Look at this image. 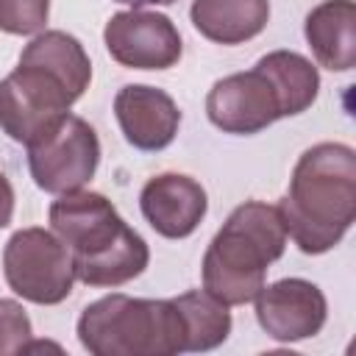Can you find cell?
I'll use <instances>...</instances> for the list:
<instances>
[{"label": "cell", "mask_w": 356, "mask_h": 356, "mask_svg": "<svg viewBox=\"0 0 356 356\" xmlns=\"http://www.w3.org/2000/svg\"><path fill=\"white\" fill-rule=\"evenodd\" d=\"M286 236L303 253H325L356 220V153L342 142H320L298 159L289 189L278 200Z\"/></svg>", "instance_id": "6da1fadb"}, {"label": "cell", "mask_w": 356, "mask_h": 356, "mask_svg": "<svg viewBox=\"0 0 356 356\" xmlns=\"http://www.w3.org/2000/svg\"><path fill=\"white\" fill-rule=\"evenodd\" d=\"M50 228L72 250L75 278L86 286H122L142 275L147 242L100 192H67L50 203Z\"/></svg>", "instance_id": "7a4b0ae2"}, {"label": "cell", "mask_w": 356, "mask_h": 356, "mask_svg": "<svg viewBox=\"0 0 356 356\" xmlns=\"http://www.w3.org/2000/svg\"><path fill=\"white\" fill-rule=\"evenodd\" d=\"M286 239L278 206L261 200L236 206L206 248L203 289L225 306L250 303L270 264L284 256Z\"/></svg>", "instance_id": "3957f363"}, {"label": "cell", "mask_w": 356, "mask_h": 356, "mask_svg": "<svg viewBox=\"0 0 356 356\" xmlns=\"http://www.w3.org/2000/svg\"><path fill=\"white\" fill-rule=\"evenodd\" d=\"M78 339L95 356L184 353V320L172 300L106 295L78 317Z\"/></svg>", "instance_id": "277c9868"}, {"label": "cell", "mask_w": 356, "mask_h": 356, "mask_svg": "<svg viewBox=\"0 0 356 356\" xmlns=\"http://www.w3.org/2000/svg\"><path fill=\"white\" fill-rule=\"evenodd\" d=\"M3 273L11 292L39 306L61 303L75 284L72 250L44 228H22L11 234L3 250Z\"/></svg>", "instance_id": "5b68a950"}, {"label": "cell", "mask_w": 356, "mask_h": 356, "mask_svg": "<svg viewBox=\"0 0 356 356\" xmlns=\"http://www.w3.org/2000/svg\"><path fill=\"white\" fill-rule=\"evenodd\" d=\"M100 164V139L95 128L75 114H67L42 139L28 145V170L39 189L67 195L83 189Z\"/></svg>", "instance_id": "8992f818"}, {"label": "cell", "mask_w": 356, "mask_h": 356, "mask_svg": "<svg viewBox=\"0 0 356 356\" xmlns=\"http://www.w3.org/2000/svg\"><path fill=\"white\" fill-rule=\"evenodd\" d=\"M72 103L75 97L50 72L17 64V70L0 81V128L28 147L56 128L70 114Z\"/></svg>", "instance_id": "52a82bcc"}, {"label": "cell", "mask_w": 356, "mask_h": 356, "mask_svg": "<svg viewBox=\"0 0 356 356\" xmlns=\"http://www.w3.org/2000/svg\"><path fill=\"white\" fill-rule=\"evenodd\" d=\"M103 42L111 58L131 70H167L184 53L172 19L147 8L117 11L103 28Z\"/></svg>", "instance_id": "ba28073f"}, {"label": "cell", "mask_w": 356, "mask_h": 356, "mask_svg": "<svg viewBox=\"0 0 356 356\" xmlns=\"http://www.w3.org/2000/svg\"><path fill=\"white\" fill-rule=\"evenodd\" d=\"M206 114L214 128L239 136L259 134L284 117L275 86L259 67L220 78L206 95Z\"/></svg>", "instance_id": "9c48e42d"}, {"label": "cell", "mask_w": 356, "mask_h": 356, "mask_svg": "<svg viewBox=\"0 0 356 356\" xmlns=\"http://www.w3.org/2000/svg\"><path fill=\"white\" fill-rule=\"evenodd\" d=\"M256 320L278 342H298L320 334L328 317L325 295L306 278H281L256 292Z\"/></svg>", "instance_id": "30bf717a"}, {"label": "cell", "mask_w": 356, "mask_h": 356, "mask_svg": "<svg viewBox=\"0 0 356 356\" xmlns=\"http://www.w3.org/2000/svg\"><path fill=\"white\" fill-rule=\"evenodd\" d=\"M139 209L150 228L167 239L189 236L206 217V189L181 172H161L142 186Z\"/></svg>", "instance_id": "8fae6325"}, {"label": "cell", "mask_w": 356, "mask_h": 356, "mask_svg": "<svg viewBox=\"0 0 356 356\" xmlns=\"http://www.w3.org/2000/svg\"><path fill=\"white\" fill-rule=\"evenodd\" d=\"M114 114L128 145L136 150H164L181 125L175 100L156 86L128 83L114 97Z\"/></svg>", "instance_id": "7c38bea8"}, {"label": "cell", "mask_w": 356, "mask_h": 356, "mask_svg": "<svg viewBox=\"0 0 356 356\" xmlns=\"http://www.w3.org/2000/svg\"><path fill=\"white\" fill-rule=\"evenodd\" d=\"M306 42L314 58L331 72H348L356 64V6L353 0H323L306 14Z\"/></svg>", "instance_id": "4fadbf2b"}, {"label": "cell", "mask_w": 356, "mask_h": 356, "mask_svg": "<svg viewBox=\"0 0 356 356\" xmlns=\"http://www.w3.org/2000/svg\"><path fill=\"white\" fill-rule=\"evenodd\" d=\"M192 25L217 44H242L270 19V0H192Z\"/></svg>", "instance_id": "5bb4252c"}, {"label": "cell", "mask_w": 356, "mask_h": 356, "mask_svg": "<svg viewBox=\"0 0 356 356\" xmlns=\"http://www.w3.org/2000/svg\"><path fill=\"white\" fill-rule=\"evenodd\" d=\"M19 64H31V67L50 72L56 81H61L67 86V92L75 100L83 97V92L92 81V61L86 56L83 44L64 31L36 33L19 53Z\"/></svg>", "instance_id": "9a60e30c"}, {"label": "cell", "mask_w": 356, "mask_h": 356, "mask_svg": "<svg viewBox=\"0 0 356 356\" xmlns=\"http://www.w3.org/2000/svg\"><path fill=\"white\" fill-rule=\"evenodd\" d=\"M256 67L275 86V95H278V103H281V114L284 117L303 114L317 100V92H320L317 67L309 58H303L300 53L273 50V53L261 56L256 61Z\"/></svg>", "instance_id": "2e32d148"}, {"label": "cell", "mask_w": 356, "mask_h": 356, "mask_svg": "<svg viewBox=\"0 0 356 356\" xmlns=\"http://www.w3.org/2000/svg\"><path fill=\"white\" fill-rule=\"evenodd\" d=\"M172 303L184 320V350H211L222 345L231 334V312L206 289H192Z\"/></svg>", "instance_id": "e0dca14e"}, {"label": "cell", "mask_w": 356, "mask_h": 356, "mask_svg": "<svg viewBox=\"0 0 356 356\" xmlns=\"http://www.w3.org/2000/svg\"><path fill=\"white\" fill-rule=\"evenodd\" d=\"M50 0H0V31L31 36L47 22Z\"/></svg>", "instance_id": "ac0fdd59"}, {"label": "cell", "mask_w": 356, "mask_h": 356, "mask_svg": "<svg viewBox=\"0 0 356 356\" xmlns=\"http://www.w3.org/2000/svg\"><path fill=\"white\" fill-rule=\"evenodd\" d=\"M31 320L17 300L0 298V356L25 353L31 345Z\"/></svg>", "instance_id": "d6986e66"}, {"label": "cell", "mask_w": 356, "mask_h": 356, "mask_svg": "<svg viewBox=\"0 0 356 356\" xmlns=\"http://www.w3.org/2000/svg\"><path fill=\"white\" fill-rule=\"evenodd\" d=\"M14 217V189L11 181L0 172V228H6Z\"/></svg>", "instance_id": "ffe728a7"}, {"label": "cell", "mask_w": 356, "mask_h": 356, "mask_svg": "<svg viewBox=\"0 0 356 356\" xmlns=\"http://www.w3.org/2000/svg\"><path fill=\"white\" fill-rule=\"evenodd\" d=\"M117 3H125V6L142 8V6H170V3H175V0H117Z\"/></svg>", "instance_id": "44dd1931"}]
</instances>
